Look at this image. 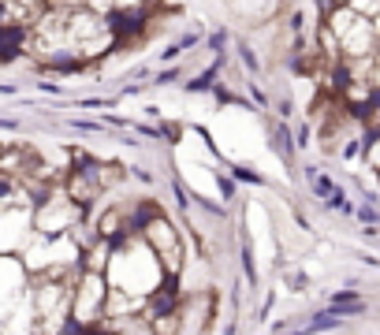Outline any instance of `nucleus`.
Wrapping results in <instances>:
<instances>
[{
    "mask_svg": "<svg viewBox=\"0 0 380 335\" xmlns=\"http://www.w3.org/2000/svg\"><path fill=\"white\" fill-rule=\"evenodd\" d=\"M108 287L123 291V294H135V298H150L168 272H164V264L157 257V249L145 242V234H127L112 246V257H108Z\"/></svg>",
    "mask_w": 380,
    "mask_h": 335,
    "instance_id": "f257e3e1",
    "label": "nucleus"
},
{
    "mask_svg": "<svg viewBox=\"0 0 380 335\" xmlns=\"http://www.w3.org/2000/svg\"><path fill=\"white\" fill-rule=\"evenodd\" d=\"M108 276L97 272V268H82L78 283L71 287V316H78L82 324L97 328L101 324V316L108 309Z\"/></svg>",
    "mask_w": 380,
    "mask_h": 335,
    "instance_id": "f03ea898",
    "label": "nucleus"
},
{
    "mask_svg": "<svg viewBox=\"0 0 380 335\" xmlns=\"http://www.w3.org/2000/svg\"><path fill=\"white\" fill-rule=\"evenodd\" d=\"M142 234H145V242L157 249L164 272H168V276H179V272H183V239H179V231L172 227L168 216L157 212L153 220L142 227Z\"/></svg>",
    "mask_w": 380,
    "mask_h": 335,
    "instance_id": "7ed1b4c3",
    "label": "nucleus"
},
{
    "mask_svg": "<svg viewBox=\"0 0 380 335\" xmlns=\"http://www.w3.org/2000/svg\"><path fill=\"white\" fill-rule=\"evenodd\" d=\"M86 212L78 205V201L63 190V194H45L41 197V209H38V231L41 234H48V239H56V234H63V231H71V227H78V216Z\"/></svg>",
    "mask_w": 380,
    "mask_h": 335,
    "instance_id": "20e7f679",
    "label": "nucleus"
},
{
    "mask_svg": "<svg viewBox=\"0 0 380 335\" xmlns=\"http://www.w3.org/2000/svg\"><path fill=\"white\" fill-rule=\"evenodd\" d=\"M175 313H179V331H205L212 324V294L205 291L183 294Z\"/></svg>",
    "mask_w": 380,
    "mask_h": 335,
    "instance_id": "39448f33",
    "label": "nucleus"
},
{
    "mask_svg": "<svg viewBox=\"0 0 380 335\" xmlns=\"http://www.w3.org/2000/svg\"><path fill=\"white\" fill-rule=\"evenodd\" d=\"M328 309L339 313V316H354V313L366 309V302H361L358 291H336L332 298H328Z\"/></svg>",
    "mask_w": 380,
    "mask_h": 335,
    "instance_id": "423d86ee",
    "label": "nucleus"
},
{
    "mask_svg": "<svg viewBox=\"0 0 380 335\" xmlns=\"http://www.w3.org/2000/svg\"><path fill=\"white\" fill-rule=\"evenodd\" d=\"M220 67H224V60H212V63L205 67V71H202V75H197V78H190V82H187V90H190V93H202V90H212V86H217V75H220Z\"/></svg>",
    "mask_w": 380,
    "mask_h": 335,
    "instance_id": "0eeeda50",
    "label": "nucleus"
},
{
    "mask_svg": "<svg viewBox=\"0 0 380 335\" xmlns=\"http://www.w3.org/2000/svg\"><path fill=\"white\" fill-rule=\"evenodd\" d=\"M272 145L279 149V157H287V160L294 157V149H299V142H294V134H291V127H287V123H279V127H276V138H272Z\"/></svg>",
    "mask_w": 380,
    "mask_h": 335,
    "instance_id": "6e6552de",
    "label": "nucleus"
},
{
    "mask_svg": "<svg viewBox=\"0 0 380 335\" xmlns=\"http://www.w3.org/2000/svg\"><path fill=\"white\" fill-rule=\"evenodd\" d=\"M361 160H366V168L380 172V130H369V134H366V153H361Z\"/></svg>",
    "mask_w": 380,
    "mask_h": 335,
    "instance_id": "1a4fd4ad",
    "label": "nucleus"
},
{
    "mask_svg": "<svg viewBox=\"0 0 380 335\" xmlns=\"http://www.w3.org/2000/svg\"><path fill=\"white\" fill-rule=\"evenodd\" d=\"M332 328H339V313H332L328 306H324V313H317V316L306 324V331H332Z\"/></svg>",
    "mask_w": 380,
    "mask_h": 335,
    "instance_id": "9d476101",
    "label": "nucleus"
},
{
    "mask_svg": "<svg viewBox=\"0 0 380 335\" xmlns=\"http://www.w3.org/2000/svg\"><path fill=\"white\" fill-rule=\"evenodd\" d=\"M313 179V194H317L321 201H328V197H332V190H336V182L332 179H328V175H309Z\"/></svg>",
    "mask_w": 380,
    "mask_h": 335,
    "instance_id": "9b49d317",
    "label": "nucleus"
},
{
    "mask_svg": "<svg viewBox=\"0 0 380 335\" xmlns=\"http://www.w3.org/2000/svg\"><path fill=\"white\" fill-rule=\"evenodd\" d=\"M235 48H239V60L246 63V71H250V75H257V71H261V63H257V56H254V48L246 45V41H239Z\"/></svg>",
    "mask_w": 380,
    "mask_h": 335,
    "instance_id": "f8f14e48",
    "label": "nucleus"
},
{
    "mask_svg": "<svg viewBox=\"0 0 380 335\" xmlns=\"http://www.w3.org/2000/svg\"><path fill=\"white\" fill-rule=\"evenodd\" d=\"M190 45H197V34H187V38H179L175 45H168V48H164V60H172V56H179V53H187Z\"/></svg>",
    "mask_w": 380,
    "mask_h": 335,
    "instance_id": "ddd939ff",
    "label": "nucleus"
},
{
    "mask_svg": "<svg viewBox=\"0 0 380 335\" xmlns=\"http://www.w3.org/2000/svg\"><path fill=\"white\" fill-rule=\"evenodd\" d=\"M351 8L358 15H366V19H373V15H380V0H351Z\"/></svg>",
    "mask_w": 380,
    "mask_h": 335,
    "instance_id": "4468645a",
    "label": "nucleus"
},
{
    "mask_svg": "<svg viewBox=\"0 0 380 335\" xmlns=\"http://www.w3.org/2000/svg\"><path fill=\"white\" fill-rule=\"evenodd\" d=\"M242 272L250 283H257V264H254V254H250V246H242Z\"/></svg>",
    "mask_w": 380,
    "mask_h": 335,
    "instance_id": "2eb2a0df",
    "label": "nucleus"
},
{
    "mask_svg": "<svg viewBox=\"0 0 380 335\" xmlns=\"http://www.w3.org/2000/svg\"><path fill=\"white\" fill-rule=\"evenodd\" d=\"M354 216H358L361 224H376V220H380V212H376L373 205H354Z\"/></svg>",
    "mask_w": 380,
    "mask_h": 335,
    "instance_id": "dca6fc26",
    "label": "nucleus"
},
{
    "mask_svg": "<svg viewBox=\"0 0 380 335\" xmlns=\"http://www.w3.org/2000/svg\"><path fill=\"white\" fill-rule=\"evenodd\" d=\"M224 45H227V30H217V34H209V48H212V53H224Z\"/></svg>",
    "mask_w": 380,
    "mask_h": 335,
    "instance_id": "f3484780",
    "label": "nucleus"
},
{
    "mask_svg": "<svg viewBox=\"0 0 380 335\" xmlns=\"http://www.w3.org/2000/svg\"><path fill=\"white\" fill-rule=\"evenodd\" d=\"M231 175L242 179V182H254V187H261V175H257V172H250V168H231Z\"/></svg>",
    "mask_w": 380,
    "mask_h": 335,
    "instance_id": "a211bd4d",
    "label": "nucleus"
},
{
    "mask_svg": "<svg viewBox=\"0 0 380 335\" xmlns=\"http://www.w3.org/2000/svg\"><path fill=\"white\" fill-rule=\"evenodd\" d=\"M179 78H183V71H179V67H168V71H160V75H157L160 86H172V82H179Z\"/></svg>",
    "mask_w": 380,
    "mask_h": 335,
    "instance_id": "6ab92c4d",
    "label": "nucleus"
},
{
    "mask_svg": "<svg viewBox=\"0 0 380 335\" xmlns=\"http://www.w3.org/2000/svg\"><path fill=\"white\" fill-rule=\"evenodd\" d=\"M287 283H291V291H306V272H299V268H294V272H287Z\"/></svg>",
    "mask_w": 380,
    "mask_h": 335,
    "instance_id": "aec40b11",
    "label": "nucleus"
},
{
    "mask_svg": "<svg viewBox=\"0 0 380 335\" xmlns=\"http://www.w3.org/2000/svg\"><path fill=\"white\" fill-rule=\"evenodd\" d=\"M160 134H164V142H179L183 127H179V123H160Z\"/></svg>",
    "mask_w": 380,
    "mask_h": 335,
    "instance_id": "412c9836",
    "label": "nucleus"
},
{
    "mask_svg": "<svg viewBox=\"0 0 380 335\" xmlns=\"http://www.w3.org/2000/svg\"><path fill=\"white\" fill-rule=\"evenodd\" d=\"M217 182H220V194H224L227 201H231V197H235V187H231V179H227V175H220Z\"/></svg>",
    "mask_w": 380,
    "mask_h": 335,
    "instance_id": "4be33fe9",
    "label": "nucleus"
},
{
    "mask_svg": "<svg viewBox=\"0 0 380 335\" xmlns=\"http://www.w3.org/2000/svg\"><path fill=\"white\" fill-rule=\"evenodd\" d=\"M250 97L257 100V105H265V108H269V97H265V90H261V86H250Z\"/></svg>",
    "mask_w": 380,
    "mask_h": 335,
    "instance_id": "5701e85b",
    "label": "nucleus"
},
{
    "mask_svg": "<svg viewBox=\"0 0 380 335\" xmlns=\"http://www.w3.org/2000/svg\"><path fill=\"white\" fill-rule=\"evenodd\" d=\"M48 4H63V8H78V4H86V0H48Z\"/></svg>",
    "mask_w": 380,
    "mask_h": 335,
    "instance_id": "b1692460",
    "label": "nucleus"
}]
</instances>
